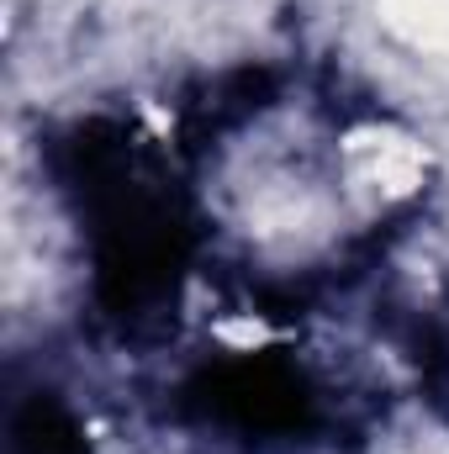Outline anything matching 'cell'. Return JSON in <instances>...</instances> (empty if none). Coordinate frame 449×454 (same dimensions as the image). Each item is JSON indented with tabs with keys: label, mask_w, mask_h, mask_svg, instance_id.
<instances>
[{
	"label": "cell",
	"mask_w": 449,
	"mask_h": 454,
	"mask_svg": "<svg viewBox=\"0 0 449 454\" xmlns=\"http://www.w3.org/2000/svg\"><path fill=\"white\" fill-rule=\"evenodd\" d=\"M397 21H407L423 43H449V0H407L397 5Z\"/></svg>",
	"instance_id": "1"
}]
</instances>
